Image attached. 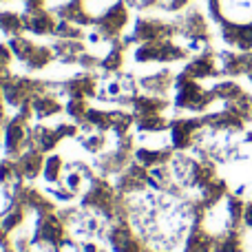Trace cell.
I'll return each instance as SVG.
<instances>
[{
  "mask_svg": "<svg viewBox=\"0 0 252 252\" xmlns=\"http://www.w3.org/2000/svg\"><path fill=\"white\" fill-rule=\"evenodd\" d=\"M115 190L120 195H137V192H144L148 188V168H144L142 164L133 161L128 168H124L122 173L115 177Z\"/></svg>",
  "mask_w": 252,
  "mask_h": 252,
  "instance_id": "8992f818",
  "label": "cell"
},
{
  "mask_svg": "<svg viewBox=\"0 0 252 252\" xmlns=\"http://www.w3.org/2000/svg\"><path fill=\"white\" fill-rule=\"evenodd\" d=\"M64 111L69 113V118H71V120H75V122L82 124L84 120H87L89 106H87V102H84V97H69V100H66Z\"/></svg>",
  "mask_w": 252,
  "mask_h": 252,
  "instance_id": "d4e9b609",
  "label": "cell"
},
{
  "mask_svg": "<svg viewBox=\"0 0 252 252\" xmlns=\"http://www.w3.org/2000/svg\"><path fill=\"white\" fill-rule=\"evenodd\" d=\"M80 250L82 252H104L100 244L95 239H87V241H80Z\"/></svg>",
  "mask_w": 252,
  "mask_h": 252,
  "instance_id": "f1b7e54d",
  "label": "cell"
},
{
  "mask_svg": "<svg viewBox=\"0 0 252 252\" xmlns=\"http://www.w3.org/2000/svg\"><path fill=\"white\" fill-rule=\"evenodd\" d=\"M215 252H244L239 232L230 230V232H223L219 239H215Z\"/></svg>",
  "mask_w": 252,
  "mask_h": 252,
  "instance_id": "603a6c76",
  "label": "cell"
},
{
  "mask_svg": "<svg viewBox=\"0 0 252 252\" xmlns=\"http://www.w3.org/2000/svg\"><path fill=\"white\" fill-rule=\"evenodd\" d=\"M60 91L69 97H89L95 95V80L91 75H80V78H73L69 82L60 84Z\"/></svg>",
  "mask_w": 252,
  "mask_h": 252,
  "instance_id": "5bb4252c",
  "label": "cell"
},
{
  "mask_svg": "<svg viewBox=\"0 0 252 252\" xmlns=\"http://www.w3.org/2000/svg\"><path fill=\"white\" fill-rule=\"evenodd\" d=\"M170 84H173V73H168V71H161V73L148 75V78L139 80V87H142L144 91H148L151 95H157V97L166 95Z\"/></svg>",
  "mask_w": 252,
  "mask_h": 252,
  "instance_id": "2e32d148",
  "label": "cell"
},
{
  "mask_svg": "<svg viewBox=\"0 0 252 252\" xmlns=\"http://www.w3.org/2000/svg\"><path fill=\"white\" fill-rule=\"evenodd\" d=\"M25 213H27L25 206L18 204V201H13V204L7 208V213L0 217V228H2V230L9 235V232L16 230V228L25 221Z\"/></svg>",
  "mask_w": 252,
  "mask_h": 252,
  "instance_id": "d6986e66",
  "label": "cell"
},
{
  "mask_svg": "<svg viewBox=\"0 0 252 252\" xmlns=\"http://www.w3.org/2000/svg\"><path fill=\"white\" fill-rule=\"evenodd\" d=\"M173 146H168V144H157V146H153V144H146L142 142V146L135 148V161L137 164H142L144 168H155V166H164V164H170V159H173Z\"/></svg>",
  "mask_w": 252,
  "mask_h": 252,
  "instance_id": "30bf717a",
  "label": "cell"
},
{
  "mask_svg": "<svg viewBox=\"0 0 252 252\" xmlns=\"http://www.w3.org/2000/svg\"><path fill=\"white\" fill-rule=\"evenodd\" d=\"M182 75H186V78H208V75H215V60L210 56H204V58H197L195 62H190V64L186 66V71H184Z\"/></svg>",
  "mask_w": 252,
  "mask_h": 252,
  "instance_id": "ffe728a7",
  "label": "cell"
},
{
  "mask_svg": "<svg viewBox=\"0 0 252 252\" xmlns=\"http://www.w3.org/2000/svg\"><path fill=\"white\" fill-rule=\"evenodd\" d=\"M204 120H195V118H179L170 122V146L175 151H184V148L192 146L195 137L199 133V128L204 126Z\"/></svg>",
  "mask_w": 252,
  "mask_h": 252,
  "instance_id": "ba28073f",
  "label": "cell"
},
{
  "mask_svg": "<svg viewBox=\"0 0 252 252\" xmlns=\"http://www.w3.org/2000/svg\"><path fill=\"white\" fill-rule=\"evenodd\" d=\"M135 161V148H133V137L130 135H118L115 144L104 151L95 159V170L102 177L109 175H120L124 168H128Z\"/></svg>",
  "mask_w": 252,
  "mask_h": 252,
  "instance_id": "6da1fadb",
  "label": "cell"
},
{
  "mask_svg": "<svg viewBox=\"0 0 252 252\" xmlns=\"http://www.w3.org/2000/svg\"><path fill=\"white\" fill-rule=\"evenodd\" d=\"M44 93V84L42 82H35V80H9L7 84L2 87V95L4 102L13 109H22V106H31V102L35 97Z\"/></svg>",
  "mask_w": 252,
  "mask_h": 252,
  "instance_id": "277c9868",
  "label": "cell"
},
{
  "mask_svg": "<svg viewBox=\"0 0 252 252\" xmlns=\"http://www.w3.org/2000/svg\"><path fill=\"white\" fill-rule=\"evenodd\" d=\"M104 241L113 252H148L144 246V239L135 235V228L130 226L128 219L109 223Z\"/></svg>",
  "mask_w": 252,
  "mask_h": 252,
  "instance_id": "7a4b0ae2",
  "label": "cell"
},
{
  "mask_svg": "<svg viewBox=\"0 0 252 252\" xmlns=\"http://www.w3.org/2000/svg\"><path fill=\"white\" fill-rule=\"evenodd\" d=\"M135 124H137L139 133H161V130L168 126V122H166L161 115H137Z\"/></svg>",
  "mask_w": 252,
  "mask_h": 252,
  "instance_id": "7402d4cb",
  "label": "cell"
},
{
  "mask_svg": "<svg viewBox=\"0 0 252 252\" xmlns=\"http://www.w3.org/2000/svg\"><path fill=\"white\" fill-rule=\"evenodd\" d=\"M97 97L106 102H118L122 106H128V104L133 106L135 97H137V84H135V80L130 75H122V78L109 82L104 89H100Z\"/></svg>",
  "mask_w": 252,
  "mask_h": 252,
  "instance_id": "52a82bcc",
  "label": "cell"
},
{
  "mask_svg": "<svg viewBox=\"0 0 252 252\" xmlns=\"http://www.w3.org/2000/svg\"><path fill=\"white\" fill-rule=\"evenodd\" d=\"M148 252H155V250H148Z\"/></svg>",
  "mask_w": 252,
  "mask_h": 252,
  "instance_id": "4dcf8cb0",
  "label": "cell"
},
{
  "mask_svg": "<svg viewBox=\"0 0 252 252\" xmlns=\"http://www.w3.org/2000/svg\"><path fill=\"white\" fill-rule=\"evenodd\" d=\"M124 20H126L124 7L122 4H115L113 9H109V11L97 20V31H100L102 35H106V38H113V35L124 27Z\"/></svg>",
  "mask_w": 252,
  "mask_h": 252,
  "instance_id": "4fadbf2b",
  "label": "cell"
},
{
  "mask_svg": "<svg viewBox=\"0 0 252 252\" xmlns=\"http://www.w3.org/2000/svg\"><path fill=\"white\" fill-rule=\"evenodd\" d=\"M31 111H33V115L38 120H44V118H51V115L60 113L62 104L53 95H49V93H40V95L31 102Z\"/></svg>",
  "mask_w": 252,
  "mask_h": 252,
  "instance_id": "e0dca14e",
  "label": "cell"
},
{
  "mask_svg": "<svg viewBox=\"0 0 252 252\" xmlns=\"http://www.w3.org/2000/svg\"><path fill=\"white\" fill-rule=\"evenodd\" d=\"M20 182H25V177H22V173H20L18 161L11 159V157L0 159V186L13 188L16 184H20Z\"/></svg>",
  "mask_w": 252,
  "mask_h": 252,
  "instance_id": "ac0fdd59",
  "label": "cell"
},
{
  "mask_svg": "<svg viewBox=\"0 0 252 252\" xmlns=\"http://www.w3.org/2000/svg\"><path fill=\"white\" fill-rule=\"evenodd\" d=\"M184 252H215V239L197 223L190 228V237H188Z\"/></svg>",
  "mask_w": 252,
  "mask_h": 252,
  "instance_id": "9a60e30c",
  "label": "cell"
},
{
  "mask_svg": "<svg viewBox=\"0 0 252 252\" xmlns=\"http://www.w3.org/2000/svg\"><path fill=\"white\" fill-rule=\"evenodd\" d=\"M120 64H122V49L115 47L113 51L106 56V60L102 62V69L104 71H115V69H120Z\"/></svg>",
  "mask_w": 252,
  "mask_h": 252,
  "instance_id": "83f0119b",
  "label": "cell"
},
{
  "mask_svg": "<svg viewBox=\"0 0 252 252\" xmlns=\"http://www.w3.org/2000/svg\"><path fill=\"white\" fill-rule=\"evenodd\" d=\"M11 49L18 53V58H20V60H25L27 64L31 66V69H40V66H44L49 60H51V51H49V49L29 44L27 40H22V38L13 40Z\"/></svg>",
  "mask_w": 252,
  "mask_h": 252,
  "instance_id": "8fae6325",
  "label": "cell"
},
{
  "mask_svg": "<svg viewBox=\"0 0 252 252\" xmlns=\"http://www.w3.org/2000/svg\"><path fill=\"white\" fill-rule=\"evenodd\" d=\"M0 252H18V250L11 248V246H7V248H0Z\"/></svg>",
  "mask_w": 252,
  "mask_h": 252,
  "instance_id": "f546056e",
  "label": "cell"
},
{
  "mask_svg": "<svg viewBox=\"0 0 252 252\" xmlns=\"http://www.w3.org/2000/svg\"><path fill=\"white\" fill-rule=\"evenodd\" d=\"M0 29L7 31V33H16V31L22 29V22L13 13H0Z\"/></svg>",
  "mask_w": 252,
  "mask_h": 252,
  "instance_id": "4316f807",
  "label": "cell"
},
{
  "mask_svg": "<svg viewBox=\"0 0 252 252\" xmlns=\"http://www.w3.org/2000/svg\"><path fill=\"white\" fill-rule=\"evenodd\" d=\"M25 20H27V27H29L31 31H35V33H49V31H53L51 16L44 11H38V9H33L31 16H27Z\"/></svg>",
  "mask_w": 252,
  "mask_h": 252,
  "instance_id": "cb8c5ba5",
  "label": "cell"
},
{
  "mask_svg": "<svg viewBox=\"0 0 252 252\" xmlns=\"http://www.w3.org/2000/svg\"><path fill=\"white\" fill-rule=\"evenodd\" d=\"M215 97H217L215 91L213 93L204 91V89H199L190 78H186V75L177 78V93H175V106H177V109L204 111Z\"/></svg>",
  "mask_w": 252,
  "mask_h": 252,
  "instance_id": "3957f363",
  "label": "cell"
},
{
  "mask_svg": "<svg viewBox=\"0 0 252 252\" xmlns=\"http://www.w3.org/2000/svg\"><path fill=\"white\" fill-rule=\"evenodd\" d=\"M80 144H82L84 151L89 153H104L106 151V137L104 133H87L84 137H80Z\"/></svg>",
  "mask_w": 252,
  "mask_h": 252,
  "instance_id": "484cf974",
  "label": "cell"
},
{
  "mask_svg": "<svg viewBox=\"0 0 252 252\" xmlns=\"http://www.w3.org/2000/svg\"><path fill=\"white\" fill-rule=\"evenodd\" d=\"M73 135H78V126H73V124H60V126L38 124L31 128V146H35L42 153H49L64 137H73Z\"/></svg>",
  "mask_w": 252,
  "mask_h": 252,
  "instance_id": "5b68a950",
  "label": "cell"
},
{
  "mask_svg": "<svg viewBox=\"0 0 252 252\" xmlns=\"http://www.w3.org/2000/svg\"><path fill=\"white\" fill-rule=\"evenodd\" d=\"M62 173H64L62 157H58V155L47 157V161H44V168H42V177L47 179L51 186H58V184H60V179H62Z\"/></svg>",
  "mask_w": 252,
  "mask_h": 252,
  "instance_id": "44dd1931",
  "label": "cell"
},
{
  "mask_svg": "<svg viewBox=\"0 0 252 252\" xmlns=\"http://www.w3.org/2000/svg\"><path fill=\"white\" fill-rule=\"evenodd\" d=\"M16 161H18V166H20L22 177L25 179H35L40 173H42L44 161L47 159H44L42 151H38L35 146H31V148H27L20 157H16Z\"/></svg>",
  "mask_w": 252,
  "mask_h": 252,
  "instance_id": "7c38bea8",
  "label": "cell"
},
{
  "mask_svg": "<svg viewBox=\"0 0 252 252\" xmlns=\"http://www.w3.org/2000/svg\"><path fill=\"white\" fill-rule=\"evenodd\" d=\"M93 179H95V175H93V170L89 168L87 164L73 161V164L64 166L60 184H62V188H66V190L73 192V195H82V192H87V188L91 186Z\"/></svg>",
  "mask_w": 252,
  "mask_h": 252,
  "instance_id": "9c48e42d",
  "label": "cell"
}]
</instances>
